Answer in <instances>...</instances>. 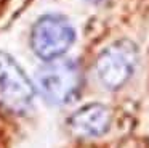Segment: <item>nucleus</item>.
I'll list each match as a JSON object with an SVG mask.
<instances>
[{"instance_id": "obj_3", "label": "nucleus", "mask_w": 149, "mask_h": 148, "mask_svg": "<svg viewBox=\"0 0 149 148\" xmlns=\"http://www.w3.org/2000/svg\"><path fill=\"white\" fill-rule=\"evenodd\" d=\"M36 89L19 64L0 53V105L13 113H24L32 105Z\"/></svg>"}, {"instance_id": "obj_5", "label": "nucleus", "mask_w": 149, "mask_h": 148, "mask_svg": "<svg viewBox=\"0 0 149 148\" xmlns=\"http://www.w3.org/2000/svg\"><path fill=\"white\" fill-rule=\"evenodd\" d=\"M111 125V111L104 105L91 103L82 106L69 119V127L79 137H100Z\"/></svg>"}, {"instance_id": "obj_2", "label": "nucleus", "mask_w": 149, "mask_h": 148, "mask_svg": "<svg viewBox=\"0 0 149 148\" xmlns=\"http://www.w3.org/2000/svg\"><path fill=\"white\" fill-rule=\"evenodd\" d=\"M75 40V31L66 18L48 15L36 23L31 35L32 48L37 56L52 61L61 58Z\"/></svg>"}, {"instance_id": "obj_1", "label": "nucleus", "mask_w": 149, "mask_h": 148, "mask_svg": "<svg viewBox=\"0 0 149 148\" xmlns=\"http://www.w3.org/2000/svg\"><path fill=\"white\" fill-rule=\"evenodd\" d=\"M37 85L48 103L68 105L77 97L80 90V68L72 60H52L39 69Z\"/></svg>"}, {"instance_id": "obj_6", "label": "nucleus", "mask_w": 149, "mask_h": 148, "mask_svg": "<svg viewBox=\"0 0 149 148\" xmlns=\"http://www.w3.org/2000/svg\"><path fill=\"white\" fill-rule=\"evenodd\" d=\"M90 2H101V0H90Z\"/></svg>"}, {"instance_id": "obj_4", "label": "nucleus", "mask_w": 149, "mask_h": 148, "mask_svg": "<svg viewBox=\"0 0 149 148\" xmlns=\"http://www.w3.org/2000/svg\"><path fill=\"white\" fill-rule=\"evenodd\" d=\"M136 66V48L132 42L120 40L101 51L96 61V74L106 89L117 90L125 85Z\"/></svg>"}]
</instances>
